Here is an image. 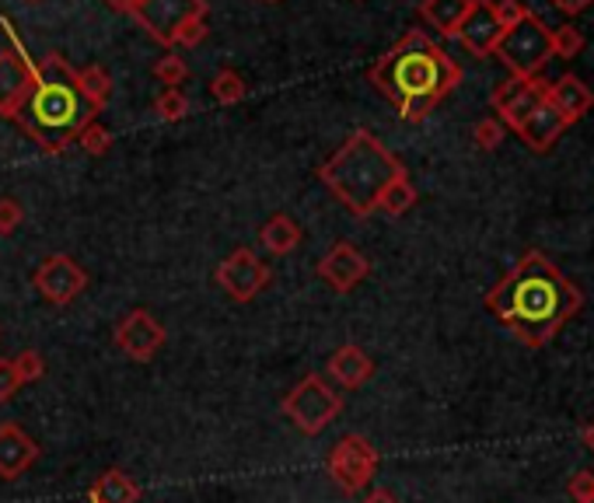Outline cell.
<instances>
[{
	"instance_id": "6da1fadb",
	"label": "cell",
	"mask_w": 594,
	"mask_h": 503,
	"mask_svg": "<svg viewBox=\"0 0 594 503\" xmlns=\"http://www.w3.org/2000/svg\"><path fill=\"white\" fill-rule=\"evenodd\" d=\"M486 311L528 349H542L584 308V291L542 252H524L515 270L486 291Z\"/></svg>"
},
{
	"instance_id": "7a4b0ae2",
	"label": "cell",
	"mask_w": 594,
	"mask_h": 503,
	"mask_svg": "<svg viewBox=\"0 0 594 503\" xmlns=\"http://www.w3.org/2000/svg\"><path fill=\"white\" fill-rule=\"evenodd\" d=\"M368 81L399 109L406 123H423L461 84V66L423 28H409L371 66Z\"/></svg>"
},
{
	"instance_id": "3957f363",
	"label": "cell",
	"mask_w": 594,
	"mask_h": 503,
	"mask_svg": "<svg viewBox=\"0 0 594 503\" xmlns=\"http://www.w3.org/2000/svg\"><path fill=\"white\" fill-rule=\"evenodd\" d=\"M95 109L77 88V71L60 53H46L36 63V88L25 98L18 112V130L28 140H36L46 155H60L77 144L81 130L95 123Z\"/></svg>"
},
{
	"instance_id": "277c9868",
	"label": "cell",
	"mask_w": 594,
	"mask_h": 503,
	"mask_svg": "<svg viewBox=\"0 0 594 503\" xmlns=\"http://www.w3.org/2000/svg\"><path fill=\"white\" fill-rule=\"evenodd\" d=\"M403 172V161L371 130H354L350 140L319 168V179L346 210L368 217L378 210V199H382L388 182Z\"/></svg>"
},
{
	"instance_id": "5b68a950",
	"label": "cell",
	"mask_w": 594,
	"mask_h": 503,
	"mask_svg": "<svg viewBox=\"0 0 594 503\" xmlns=\"http://www.w3.org/2000/svg\"><path fill=\"white\" fill-rule=\"evenodd\" d=\"M343 406L346 402H343L339 389H333V384L325 381V375H305L284 395V402H280L284 416L305 433V438H319V433H325L333 427V419H339Z\"/></svg>"
},
{
	"instance_id": "8992f818",
	"label": "cell",
	"mask_w": 594,
	"mask_h": 503,
	"mask_svg": "<svg viewBox=\"0 0 594 503\" xmlns=\"http://www.w3.org/2000/svg\"><path fill=\"white\" fill-rule=\"evenodd\" d=\"M510 77H539V71L553 60V32L539 14H528L524 22L504 32L497 53Z\"/></svg>"
},
{
	"instance_id": "52a82bcc",
	"label": "cell",
	"mask_w": 594,
	"mask_h": 503,
	"mask_svg": "<svg viewBox=\"0 0 594 503\" xmlns=\"http://www.w3.org/2000/svg\"><path fill=\"white\" fill-rule=\"evenodd\" d=\"M378 447L364 438V433H346L333 444L325 458L329 479H333L346 496H357L360 490H368L371 479L378 476Z\"/></svg>"
},
{
	"instance_id": "ba28073f",
	"label": "cell",
	"mask_w": 594,
	"mask_h": 503,
	"mask_svg": "<svg viewBox=\"0 0 594 503\" xmlns=\"http://www.w3.org/2000/svg\"><path fill=\"white\" fill-rule=\"evenodd\" d=\"M0 25L8 28V36L14 42V49L0 53V115L14 123L25 106V98L32 95V88H36V63L25 57V46L18 36H14L11 22L0 19Z\"/></svg>"
},
{
	"instance_id": "9c48e42d",
	"label": "cell",
	"mask_w": 594,
	"mask_h": 503,
	"mask_svg": "<svg viewBox=\"0 0 594 503\" xmlns=\"http://www.w3.org/2000/svg\"><path fill=\"white\" fill-rule=\"evenodd\" d=\"M218 287L231 297L238 300V305H249V300H256L262 291L270 287V266L262 262L252 248H235L231 256L218 266Z\"/></svg>"
},
{
	"instance_id": "30bf717a",
	"label": "cell",
	"mask_w": 594,
	"mask_h": 503,
	"mask_svg": "<svg viewBox=\"0 0 594 503\" xmlns=\"http://www.w3.org/2000/svg\"><path fill=\"white\" fill-rule=\"evenodd\" d=\"M549 98V81L542 77H507L497 91H493V115L507 130H521L542 102Z\"/></svg>"
},
{
	"instance_id": "8fae6325",
	"label": "cell",
	"mask_w": 594,
	"mask_h": 503,
	"mask_svg": "<svg viewBox=\"0 0 594 503\" xmlns=\"http://www.w3.org/2000/svg\"><path fill=\"white\" fill-rule=\"evenodd\" d=\"M32 283H36V291L49 300V305L67 308V305H74L81 294H85L88 273L81 270V266L71 256H63V252H53V256H46L39 262L36 280H32Z\"/></svg>"
},
{
	"instance_id": "7c38bea8",
	"label": "cell",
	"mask_w": 594,
	"mask_h": 503,
	"mask_svg": "<svg viewBox=\"0 0 594 503\" xmlns=\"http://www.w3.org/2000/svg\"><path fill=\"white\" fill-rule=\"evenodd\" d=\"M112 340H115V346H120L129 360L147 364V360H154L161 354V346H164V340H169V332H164V326L158 322L151 311L134 308V311H126L120 318V326H115Z\"/></svg>"
},
{
	"instance_id": "4fadbf2b",
	"label": "cell",
	"mask_w": 594,
	"mask_h": 503,
	"mask_svg": "<svg viewBox=\"0 0 594 503\" xmlns=\"http://www.w3.org/2000/svg\"><path fill=\"white\" fill-rule=\"evenodd\" d=\"M368 277H371V259L354 242H336L319 259V280L336 294L357 291Z\"/></svg>"
},
{
	"instance_id": "5bb4252c",
	"label": "cell",
	"mask_w": 594,
	"mask_h": 503,
	"mask_svg": "<svg viewBox=\"0 0 594 503\" xmlns=\"http://www.w3.org/2000/svg\"><path fill=\"white\" fill-rule=\"evenodd\" d=\"M455 39L469 49L472 57H493L504 39V28L493 14V0H472V8L466 14V22L458 25Z\"/></svg>"
},
{
	"instance_id": "9a60e30c",
	"label": "cell",
	"mask_w": 594,
	"mask_h": 503,
	"mask_svg": "<svg viewBox=\"0 0 594 503\" xmlns=\"http://www.w3.org/2000/svg\"><path fill=\"white\" fill-rule=\"evenodd\" d=\"M36 462H39V444L14 419H4L0 424V479L8 482L22 479Z\"/></svg>"
},
{
	"instance_id": "2e32d148",
	"label": "cell",
	"mask_w": 594,
	"mask_h": 503,
	"mask_svg": "<svg viewBox=\"0 0 594 503\" xmlns=\"http://www.w3.org/2000/svg\"><path fill=\"white\" fill-rule=\"evenodd\" d=\"M549 106L564 115L567 126H573L594 109V91L577 74H564V77L549 81Z\"/></svg>"
},
{
	"instance_id": "e0dca14e",
	"label": "cell",
	"mask_w": 594,
	"mask_h": 503,
	"mask_svg": "<svg viewBox=\"0 0 594 503\" xmlns=\"http://www.w3.org/2000/svg\"><path fill=\"white\" fill-rule=\"evenodd\" d=\"M325 375L333 378L339 389L354 392V389H360V384H368L374 378V360L357 343H346V346L336 349L333 357H329Z\"/></svg>"
},
{
	"instance_id": "ac0fdd59",
	"label": "cell",
	"mask_w": 594,
	"mask_h": 503,
	"mask_svg": "<svg viewBox=\"0 0 594 503\" xmlns=\"http://www.w3.org/2000/svg\"><path fill=\"white\" fill-rule=\"evenodd\" d=\"M564 130H567V120L549 106V98H546V102L528 115V123L518 130V137L532 147L535 155H546V150L559 140V133H564Z\"/></svg>"
},
{
	"instance_id": "d6986e66",
	"label": "cell",
	"mask_w": 594,
	"mask_h": 503,
	"mask_svg": "<svg viewBox=\"0 0 594 503\" xmlns=\"http://www.w3.org/2000/svg\"><path fill=\"white\" fill-rule=\"evenodd\" d=\"M469 8H472V0H423L420 19L431 28H437V36L455 39V32L461 22H466Z\"/></svg>"
},
{
	"instance_id": "ffe728a7",
	"label": "cell",
	"mask_w": 594,
	"mask_h": 503,
	"mask_svg": "<svg viewBox=\"0 0 594 503\" xmlns=\"http://www.w3.org/2000/svg\"><path fill=\"white\" fill-rule=\"evenodd\" d=\"M137 500H140V486L129 479L123 468H109L88 490V503H137Z\"/></svg>"
},
{
	"instance_id": "44dd1931",
	"label": "cell",
	"mask_w": 594,
	"mask_h": 503,
	"mask_svg": "<svg viewBox=\"0 0 594 503\" xmlns=\"http://www.w3.org/2000/svg\"><path fill=\"white\" fill-rule=\"evenodd\" d=\"M301 224L294 221V217L287 213H273L267 224H262L259 231V242L267 252H273V256H290V252L301 245Z\"/></svg>"
},
{
	"instance_id": "7402d4cb",
	"label": "cell",
	"mask_w": 594,
	"mask_h": 503,
	"mask_svg": "<svg viewBox=\"0 0 594 503\" xmlns=\"http://www.w3.org/2000/svg\"><path fill=\"white\" fill-rule=\"evenodd\" d=\"M77 88L95 112H102L112 98V77L106 66H85V71H77Z\"/></svg>"
},
{
	"instance_id": "603a6c76",
	"label": "cell",
	"mask_w": 594,
	"mask_h": 503,
	"mask_svg": "<svg viewBox=\"0 0 594 503\" xmlns=\"http://www.w3.org/2000/svg\"><path fill=\"white\" fill-rule=\"evenodd\" d=\"M417 207V186L409 182V172H403L399 179H392L382 199H378V210L388 213V217H403L406 210Z\"/></svg>"
},
{
	"instance_id": "cb8c5ba5",
	"label": "cell",
	"mask_w": 594,
	"mask_h": 503,
	"mask_svg": "<svg viewBox=\"0 0 594 503\" xmlns=\"http://www.w3.org/2000/svg\"><path fill=\"white\" fill-rule=\"evenodd\" d=\"M210 95L218 98L221 106H238L245 95H249V84H245V77L242 74H235V71H224L210 81Z\"/></svg>"
},
{
	"instance_id": "d4e9b609",
	"label": "cell",
	"mask_w": 594,
	"mask_h": 503,
	"mask_svg": "<svg viewBox=\"0 0 594 503\" xmlns=\"http://www.w3.org/2000/svg\"><path fill=\"white\" fill-rule=\"evenodd\" d=\"M584 32L577 28V25H559L553 28V57L556 60H573V57H581L584 53Z\"/></svg>"
},
{
	"instance_id": "484cf974",
	"label": "cell",
	"mask_w": 594,
	"mask_h": 503,
	"mask_svg": "<svg viewBox=\"0 0 594 503\" xmlns=\"http://www.w3.org/2000/svg\"><path fill=\"white\" fill-rule=\"evenodd\" d=\"M154 112H158V120H164V123L186 120V115H189V98H186V91L183 88H164L154 98Z\"/></svg>"
},
{
	"instance_id": "4316f807",
	"label": "cell",
	"mask_w": 594,
	"mask_h": 503,
	"mask_svg": "<svg viewBox=\"0 0 594 503\" xmlns=\"http://www.w3.org/2000/svg\"><path fill=\"white\" fill-rule=\"evenodd\" d=\"M504 133H507V126L497 120V115H486V120L472 126V140L480 150H497L504 144Z\"/></svg>"
},
{
	"instance_id": "83f0119b",
	"label": "cell",
	"mask_w": 594,
	"mask_h": 503,
	"mask_svg": "<svg viewBox=\"0 0 594 503\" xmlns=\"http://www.w3.org/2000/svg\"><path fill=\"white\" fill-rule=\"evenodd\" d=\"M77 147L85 150V155H91V158H102L106 150L112 147V133L102 123H88L85 130H81Z\"/></svg>"
},
{
	"instance_id": "f1b7e54d",
	"label": "cell",
	"mask_w": 594,
	"mask_h": 503,
	"mask_svg": "<svg viewBox=\"0 0 594 503\" xmlns=\"http://www.w3.org/2000/svg\"><path fill=\"white\" fill-rule=\"evenodd\" d=\"M186 74H189L186 60H183V57H175V53L161 57V60L154 63V77L164 84V88H178V84L186 81Z\"/></svg>"
},
{
	"instance_id": "f546056e",
	"label": "cell",
	"mask_w": 594,
	"mask_h": 503,
	"mask_svg": "<svg viewBox=\"0 0 594 503\" xmlns=\"http://www.w3.org/2000/svg\"><path fill=\"white\" fill-rule=\"evenodd\" d=\"M11 360H14V371H18L22 384H32L46 375V360H42V354H36V349H22V354Z\"/></svg>"
},
{
	"instance_id": "4dcf8cb0",
	"label": "cell",
	"mask_w": 594,
	"mask_h": 503,
	"mask_svg": "<svg viewBox=\"0 0 594 503\" xmlns=\"http://www.w3.org/2000/svg\"><path fill=\"white\" fill-rule=\"evenodd\" d=\"M22 224H25V207L14 196H0V234L11 238Z\"/></svg>"
},
{
	"instance_id": "1f68e13d",
	"label": "cell",
	"mask_w": 594,
	"mask_h": 503,
	"mask_svg": "<svg viewBox=\"0 0 594 503\" xmlns=\"http://www.w3.org/2000/svg\"><path fill=\"white\" fill-rule=\"evenodd\" d=\"M493 14H497L500 28L507 32V28H515L518 22H524L532 11H528L524 0H493Z\"/></svg>"
},
{
	"instance_id": "d6a6232c",
	"label": "cell",
	"mask_w": 594,
	"mask_h": 503,
	"mask_svg": "<svg viewBox=\"0 0 594 503\" xmlns=\"http://www.w3.org/2000/svg\"><path fill=\"white\" fill-rule=\"evenodd\" d=\"M567 496L573 503H587L594 500V468H577V473L567 479Z\"/></svg>"
},
{
	"instance_id": "836d02e7",
	"label": "cell",
	"mask_w": 594,
	"mask_h": 503,
	"mask_svg": "<svg viewBox=\"0 0 594 503\" xmlns=\"http://www.w3.org/2000/svg\"><path fill=\"white\" fill-rule=\"evenodd\" d=\"M25 389L18 371H14V360H0V406L4 402H14V395H18Z\"/></svg>"
},
{
	"instance_id": "e575fe53",
	"label": "cell",
	"mask_w": 594,
	"mask_h": 503,
	"mask_svg": "<svg viewBox=\"0 0 594 503\" xmlns=\"http://www.w3.org/2000/svg\"><path fill=\"white\" fill-rule=\"evenodd\" d=\"M553 4H556V11H564V14H570V19H573V14H584L594 4V0H553Z\"/></svg>"
},
{
	"instance_id": "d590c367",
	"label": "cell",
	"mask_w": 594,
	"mask_h": 503,
	"mask_svg": "<svg viewBox=\"0 0 594 503\" xmlns=\"http://www.w3.org/2000/svg\"><path fill=\"white\" fill-rule=\"evenodd\" d=\"M360 503H399V496H395L392 490H371Z\"/></svg>"
},
{
	"instance_id": "8d00e7d4",
	"label": "cell",
	"mask_w": 594,
	"mask_h": 503,
	"mask_svg": "<svg viewBox=\"0 0 594 503\" xmlns=\"http://www.w3.org/2000/svg\"><path fill=\"white\" fill-rule=\"evenodd\" d=\"M581 444L591 451V455H594V419H591V424H584L581 427Z\"/></svg>"
},
{
	"instance_id": "74e56055",
	"label": "cell",
	"mask_w": 594,
	"mask_h": 503,
	"mask_svg": "<svg viewBox=\"0 0 594 503\" xmlns=\"http://www.w3.org/2000/svg\"><path fill=\"white\" fill-rule=\"evenodd\" d=\"M270 4H276V0H270Z\"/></svg>"
},
{
	"instance_id": "f35d334b",
	"label": "cell",
	"mask_w": 594,
	"mask_h": 503,
	"mask_svg": "<svg viewBox=\"0 0 594 503\" xmlns=\"http://www.w3.org/2000/svg\"><path fill=\"white\" fill-rule=\"evenodd\" d=\"M587 503H594V500H587Z\"/></svg>"
}]
</instances>
